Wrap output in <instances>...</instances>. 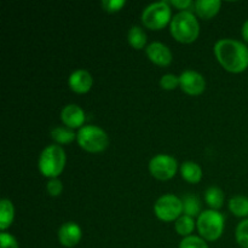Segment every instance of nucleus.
Instances as JSON below:
<instances>
[{
	"label": "nucleus",
	"instance_id": "nucleus-1",
	"mask_svg": "<svg viewBox=\"0 0 248 248\" xmlns=\"http://www.w3.org/2000/svg\"><path fill=\"white\" fill-rule=\"evenodd\" d=\"M217 60L230 73H241L248 67V48L232 39H222L215 45Z\"/></svg>",
	"mask_w": 248,
	"mask_h": 248
},
{
	"label": "nucleus",
	"instance_id": "nucleus-2",
	"mask_svg": "<svg viewBox=\"0 0 248 248\" xmlns=\"http://www.w3.org/2000/svg\"><path fill=\"white\" fill-rule=\"evenodd\" d=\"M199 33V22L190 11H181L171 19V34L179 43H193L198 39Z\"/></svg>",
	"mask_w": 248,
	"mask_h": 248
},
{
	"label": "nucleus",
	"instance_id": "nucleus-3",
	"mask_svg": "<svg viewBox=\"0 0 248 248\" xmlns=\"http://www.w3.org/2000/svg\"><path fill=\"white\" fill-rule=\"evenodd\" d=\"M65 165V153L60 145H48L39 157V170L48 178H57Z\"/></svg>",
	"mask_w": 248,
	"mask_h": 248
},
{
	"label": "nucleus",
	"instance_id": "nucleus-4",
	"mask_svg": "<svg viewBox=\"0 0 248 248\" xmlns=\"http://www.w3.org/2000/svg\"><path fill=\"white\" fill-rule=\"evenodd\" d=\"M78 143L89 153H101L109 145V138L106 131L94 125L82 126L77 135Z\"/></svg>",
	"mask_w": 248,
	"mask_h": 248
},
{
	"label": "nucleus",
	"instance_id": "nucleus-5",
	"mask_svg": "<svg viewBox=\"0 0 248 248\" xmlns=\"http://www.w3.org/2000/svg\"><path fill=\"white\" fill-rule=\"evenodd\" d=\"M198 229L201 236L208 241L219 239L224 230V218L218 211H203L198 219Z\"/></svg>",
	"mask_w": 248,
	"mask_h": 248
},
{
	"label": "nucleus",
	"instance_id": "nucleus-6",
	"mask_svg": "<svg viewBox=\"0 0 248 248\" xmlns=\"http://www.w3.org/2000/svg\"><path fill=\"white\" fill-rule=\"evenodd\" d=\"M171 16V7L169 6V2H154L144 9L142 14V22L147 28L159 31L169 23Z\"/></svg>",
	"mask_w": 248,
	"mask_h": 248
},
{
	"label": "nucleus",
	"instance_id": "nucleus-7",
	"mask_svg": "<svg viewBox=\"0 0 248 248\" xmlns=\"http://www.w3.org/2000/svg\"><path fill=\"white\" fill-rule=\"evenodd\" d=\"M154 212L159 219L164 222H172L178 219L183 213V202L177 196L167 194L161 196L154 206Z\"/></svg>",
	"mask_w": 248,
	"mask_h": 248
},
{
	"label": "nucleus",
	"instance_id": "nucleus-8",
	"mask_svg": "<svg viewBox=\"0 0 248 248\" xmlns=\"http://www.w3.org/2000/svg\"><path fill=\"white\" fill-rule=\"evenodd\" d=\"M177 160L170 155L159 154L153 157L149 162V171L153 177L160 181L171 179L177 172Z\"/></svg>",
	"mask_w": 248,
	"mask_h": 248
},
{
	"label": "nucleus",
	"instance_id": "nucleus-9",
	"mask_svg": "<svg viewBox=\"0 0 248 248\" xmlns=\"http://www.w3.org/2000/svg\"><path fill=\"white\" fill-rule=\"evenodd\" d=\"M179 86L186 93L191 96L201 94L206 89V81L202 75L194 70H186L179 77Z\"/></svg>",
	"mask_w": 248,
	"mask_h": 248
},
{
	"label": "nucleus",
	"instance_id": "nucleus-10",
	"mask_svg": "<svg viewBox=\"0 0 248 248\" xmlns=\"http://www.w3.org/2000/svg\"><path fill=\"white\" fill-rule=\"evenodd\" d=\"M147 55L153 63L161 67H167L172 62V52L162 43H152L147 46Z\"/></svg>",
	"mask_w": 248,
	"mask_h": 248
},
{
	"label": "nucleus",
	"instance_id": "nucleus-11",
	"mask_svg": "<svg viewBox=\"0 0 248 248\" xmlns=\"http://www.w3.org/2000/svg\"><path fill=\"white\" fill-rule=\"evenodd\" d=\"M58 240L64 247H74L81 240V229L74 222L64 223L58 230Z\"/></svg>",
	"mask_w": 248,
	"mask_h": 248
},
{
	"label": "nucleus",
	"instance_id": "nucleus-12",
	"mask_svg": "<svg viewBox=\"0 0 248 248\" xmlns=\"http://www.w3.org/2000/svg\"><path fill=\"white\" fill-rule=\"evenodd\" d=\"M68 82H69L70 89L74 92H77V93H86L92 87L93 80H92L91 74L87 70L79 69L70 74Z\"/></svg>",
	"mask_w": 248,
	"mask_h": 248
},
{
	"label": "nucleus",
	"instance_id": "nucleus-13",
	"mask_svg": "<svg viewBox=\"0 0 248 248\" xmlns=\"http://www.w3.org/2000/svg\"><path fill=\"white\" fill-rule=\"evenodd\" d=\"M61 118H62L64 125L69 128H81L85 123L84 110L77 104H69V106L64 107L62 114H61Z\"/></svg>",
	"mask_w": 248,
	"mask_h": 248
},
{
	"label": "nucleus",
	"instance_id": "nucleus-14",
	"mask_svg": "<svg viewBox=\"0 0 248 248\" xmlns=\"http://www.w3.org/2000/svg\"><path fill=\"white\" fill-rule=\"evenodd\" d=\"M220 1L219 0H198L194 4L195 11L201 18L208 19L211 17L216 16L220 9Z\"/></svg>",
	"mask_w": 248,
	"mask_h": 248
},
{
	"label": "nucleus",
	"instance_id": "nucleus-15",
	"mask_svg": "<svg viewBox=\"0 0 248 248\" xmlns=\"http://www.w3.org/2000/svg\"><path fill=\"white\" fill-rule=\"evenodd\" d=\"M182 177L189 183H199L202 178V170L196 162L186 161L181 166Z\"/></svg>",
	"mask_w": 248,
	"mask_h": 248
},
{
	"label": "nucleus",
	"instance_id": "nucleus-16",
	"mask_svg": "<svg viewBox=\"0 0 248 248\" xmlns=\"http://www.w3.org/2000/svg\"><path fill=\"white\" fill-rule=\"evenodd\" d=\"M182 202H183V213L184 216H189V217L194 218L200 216L201 213V203L200 200L196 195L193 194H186L182 199Z\"/></svg>",
	"mask_w": 248,
	"mask_h": 248
},
{
	"label": "nucleus",
	"instance_id": "nucleus-17",
	"mask_svg": "<svg viewBox=\"0 0 248 248\" xmlns=\"http://www.w3.org/2000/svg\"><path fill=\"white\" fill-rule=\"evenodd\" d=\"M15 217V210L12 202L4 199L0 202V229L5 230L12 224Z\"/></svg>",
	"mask_w": 248,
	"mask_h": 248
},
{
	"label": "nucleus",
	"instance_id": "nucleus-18",
	"mask_svg": "<svg viewBox=\"0 0 248 248\" xmlns=\"http://www.w3.org/2000/svg\"><path fill=\"white\" fill-rule=\"evenodd\" d=\"M205 200L212 210L217 211L222 208L224 202V193L218 186H210L205 193Z\"/></svg>",
	"mask_w": 248,
	"mask_h": 248
},
{
	"label": "nucleus",
	"instance_id": "nucleus-19",
	"mask_svg": "<svg viewBox=\"0 0 248 248\" xmlns=\"http://www.w3.org/2000/svg\"><path fill=\"white\" fill-rule=\"evenodd\" d=\"M229 210L232 211V215L236 217H247L248 216V199L245 196L237 195L230 199L229 201Z\"/></svg>",
	"mask_w": 248,
	"mask_h": 248
},
{
	"label": "nucleus",
	"instance_id": "nucleus-20",
	"mask_svg": "<svg viewBox=\"0 0 248 248\" xmlns=\"http://www.w3.org/2000/svg\"><path fill=\"white\" fill-rule=\"evenodd\" d=\"M128 43L131 44V46H133L135 48L140 50V48L144 47L145 43H147V34L143 31L140 27L133 26L132 28L128 31L127 34Z\"/></svg>",
	"mask_w": 248,
	"mask_h": 248
},
{
	"label": "nucleus",
	"instance_id": "nucleus-21",
	"mask_svg": "<svg viewBox=\"0 0 248 248\" xmlns=\"http://www.w3.org/2000/svg\"><path fill=\"white\" fill-rule=\"evenodd\" d=\"M51 137L56 143L60 144H68L72 143L77 138V135L70 128L65 127H55L51 131Z\"/></svg>",
	"mask_w": 248,
	"mask_h": 248
},
{
	"label": "nucleus",
	"instance_id": "nucleus-22",
	"mask_svg": "<svg viewBox=\"0 0 248 248\" xmlns=\"http://www.w3.org/2000/svg\"><path fill=\"white\" fill-rule=\"evenodd\" d=\"M174 228H176V232H178L179 235H182V236H190L194 228H195L194 218L189 217V216H181V217L176 220Z\"/></svg>",
	"mask_w": 248,
	"mask_h": 248
},
{
	"label": "nucleus",
	"instance_id": "nucleus-23",
	"mask_svg": "<svg viewBox=\"0 0 248 248\" xmlns=\"http://www.w3.org/2000/svg\"><path fill=\"white\" fill-rule=\"evenodd\" d=\"M236 241L242 248H248V219L242 220L236 228Z\"/></svg>",
	"mask_w": 248,
	"mask_h": 248
},
{
	"label": "nucleus",
	"instance_id": "nucleus-24",
	"mask_svg": "<svg viewBox=\"0 0 248 248\" xmlns=\"http://www.w3.org/2000/svg\"><path fill=\"white\" fill-rule=\"evenodd\" d=\"M179 248H208V246L201 237L191 236L190 235V236L184 237L182 240Z\"/></svg>",
	"mask_w": 248,
	"mask_h": 248
},
{
	"label": "nucleus",
	"instance_id": "nucleus-25",
	"mask_svg": "<svg viewBox=\"0 0 248 248\" xmlns=\"http://www.w3.org/2000/svg\"><path fill=\"white\" fill-rule=\"evenodd\" d=\"M179 77H176L173 74H166L160 80V85L164 90H174L177 86H179Z\"/></svg>",
	"mask_w": 248,
	"mask_h": 248
},
{
	"label": "nucleus",
	"instance_id": "nucleus-26",
	"mask_svg": "<svg viewBox=\"0 0 248 248\" xmlns=\"http://www.w3.org/2000/svg\"><path fill=\"white\" fill-rule=\"evenodd\" d=\"M125 4V0H103L102 7L108 12H118Z\"/></svg>",
	"mask_w": 248,
	"mask_h": 248
},
{
	"label": "nucleus",
	"instance_id": "nucleus-27",
	"mask_svg": "<svg viewBox=\"0 0 248 248\" xmlns=\"http://www.w3.org/2000/svg\"><path fill=\"white\" fill-rule=\"evenodd\" d=\"M46 189H47V193L50 194L51 196H58L61 195L63 190L62 182L58 178H53L51 181H48L47 186H46Z\"/></svg>",
	"mask_w": 248,
	"mask_h": 248
},
{
	"label": "nucleus",
	"instance_id": "nucleus-28",
	"mask_svg": "<svg viewBox=\"0 0 248 248\" xmlns=\"http://www.w3.org/2000/svg\"><path fill=\"white\" fill-rule=\"evenodd\" d=\"M0 248H19L16 239L7 232H1L0 235Z\"/></svg>",
	"mask_w": 248,
	"mask_h": 248
},
{
	"label": "nucleus",
	"instance_id": "nucleus-29",
	"mask_svg": "<svg viewBox=\"0 0 248 248\" xmlns=\"http://www.w3.org/2000/svg\"><path fill=\"white\" fill-rule=\"evenodd\" d=\"M172 5L177 7V9L184 10V11H188V9L190 6H194L195 2H193L191 0H172L171 1Z\"/></svg>",
	"mask_w": 248,
	"mask_h": 248
},
{
	"label": "nucleus",
	"instance_id": "nucleus-30",
	"mask_svg": "<svg viewBox=\"0 0 248 248\" xmlns=\"http://www.w3.org/2000/svg\"><path fill=\"white\" fill-rule=\"evenodd\" d=\"M242 36H244L245 40L248 41V19L242 26Z\"/></svg>",
	"mask_w": 248,
	"mask_h": 248
}]
</instances>
